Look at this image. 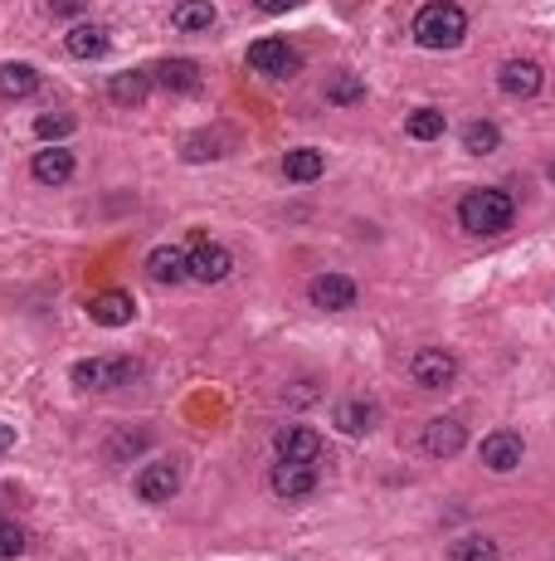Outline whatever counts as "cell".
<instances>
[{"instance_id":"1","label":"cell","mask_w":555,"mask_h":561,"mask_svg":"<svg viewBox=\"0 0 555 561\" xmlns=\"http://www.w3.org/2000/svg\"><path fill=\"white\" fill-rule=\"evenodd\" d=\"M463 39H468V10L454 5V0H429L414 15V45L434 49V55L458 49Z\"/></svg>"},{"instance_id":"30","label":"cell","mask_w":555,"mask_h":561,"mask_svg":"<svg viewBox=\"0 0 555 561\" xmlns=\"http://www.w3.org/2000/svg\"><path fill=\"white\" fill-rule=\"evenodd\" d=\"M79 10H83V0H49V15H59V20L79 15Z\"/></svg>"},{"instance_id":"2","label":"cell","mask_w":555,"mask_h":561,"mask_svg":"<svg viewBox=\"0 0 555 561\" xmlns=\"http://www.w3.org/2000/svg\"><path fill=\"white\" fill-rule=\"evenodd\" d=\"M458 220H463L468 235H502L511 230V220H517V201H511L507 191H497V186H483V191H468L463 201H458Z\"/></svg>"},{"instance_id":"16","label":"cell","mask_w":555,"mask_h":561,"mask_svg":"<svg viewBox=\"0 0 555 561\" xmlns=\"http://www.w3.org/2000/svg\"><path fill=\"white\" fill-rule=\"evenodd\" d=\"M152 74H142V69H122V74L108 79V98L118 103V108H142L146 93H152Z\"/></svg>"},{"instance_id":"5","label":"cell","mask_w":555,"mask_h":561,"mask_svg":"<svg viewBox=\"0 0 555 561\" xmlns=\"http://www.w3.org/2000/svg\"><path fill=\"white\" fill-rule=\"evenodd\" d=\"M410 377H414V386H424V391H448L458 377V361L448 357L444 347H424V351H414Z\"/></svg>"},{"instance_id":"17","label":"cell","mask_w":555,"mask_h":561,"mask_svg":"<svg viewBox=\"0 0 555 561\" xmlns=\"http://www.w3.org/2000/svg\"><path fill=\"white\" fill-rule=\"evenodd\" d=\"M88 313H93V322H102V327H128L137 303H132V294H122V288H108V294H98L88 303Z\"/></svg>"},{"instance_id":"18","label":"cell","mask_w":555,"mask_h":561,"mask_svg":"<svg viewBox=\"0 0 555 561\" xmlns=\"http://www.w3.org/2000/svg\"><path fill=\"white\" fill-rule=\"evenodd\" d=\"M152 79L161 83L166 93H195L201 88V64H195V59H161V64L152 69Z\"/></svg>"},{"instance_id":"10","label":"cell","mask_w":555,"mask_h":561,"mask_svg":"<svg viewBox=\"0 0 555 561\" xmlns=\"http://www.w3.org/2000/svg\"><path fill=\"white\" fill-rule=\"evenodd\" d=\"M274 450L278 459H292V464H312L322 454V440L312 425H282V430L274 434Z\"/></svg>"},{"instance_id":"6","label":"cell","mask_w":555,"mask_h":561,"mask_svg":"<svg viewBox=\"0 0 555 561\" xmlns=\"http://www.w3.org/2000/svg\"><path fill=\"white\" fill-rule=\"evenodd\" d=\"M181 493V459H156L137 474V498L142 503H166Z\"/></svg>"},{"instance_id":"12","label":"cell","mask_w":555,"mask_h":561,"mask_svg":"<svg viewBox=\"0 0 555 561\" xmlns=\"http://www.w3.org/2000/svg\"><path fill=\"white\" fill-rule=\"evenodd\" d=\"M497 83H502V93H507V98H536V93H541V64H536V59H507V64H502V74H497Z\"/></svg>"},{"instance_id":"22","label":"cell","mask_w":555,"mask_h":561,"mask_svg":"<svg viewBox=\"0 0 555 561\" xmlns=\"http://www.w3.org/2000/svg\"><path fill=\"white\" fill-rule=\"evenodd\" d=\"M171 25L181 29V35H201V29L215 25V5H209V0H181V5L171 10Z\"/></svg>"},{"instance_id":"13","label":"cell","mask_w":555,"mask_h":561,"mask_svg":"<svg viewBox=\"0 0 555 561\" xmlns=\"http://www.w3.org/2000/svg\"><path fill=\"white\" fill-rule=\"evenodd\" d=\"M229 268H234V254L225 244L205 240L191 249V278H201V284H219V278H229Z\"/></svg>"},{"instance_id":"11","label":"cell","mask_w":555,"mask_h":561,"mask_svg":"<svg viewBox=\"0 0 555 561\" xmlns=\"http://www.w3.org/2000/svg\"><path fill=\"white\" fill-rule=\"evenodd\" d=\"M463 444H468V425L463 420H454V415H438V420H429L424 450L434 454V459H454Z\"/></svg>"},{"instance_id":"3","label":"cell","mask_w":555,"mask_h":561,"mask_svg":"<svg viewBox=\"0 0 555 561\" xmlns=\"http://www.w3.org/2000/svg\"><path fill=\"white\" fill-rule=\"evenodd\" d=\"M137 377H142L137 357H98L73 367V386L79 391H118V386H132Z\"/></svg>"},{"instance_id":"27","label":"cell","mask_w":555,"mask_h":561,"mask_svg":"<svg viewBox=\"0 0 555 561\" xmlns=\"http://www.w3.org/2000/svg\"><path fill=\"white\" fill-rule=\"evenodd\" d=\"M327 103H337V108H355V103L365 98V83L355 79V74H337V79H327Z\"/></svg>"},{"instance_id":"33","label":"cell","mask_w":555,"mask_h":561,"mask_svg":"<svg viewBox=\"0 0 555 561\" xmlns=\"http://www.w3.org/2000/svg\"><path fill=\"white\" fill-rule=\"evenodd\" d=\"M5 450H15V430H10V425H0V454Z\"/></svg>"},{"instance_id":"9","label":"cell","mask_w":555,"mask_h":561,"mask_svg":"<svg viewBox=\"0 0 555 561\" xmlns=\"http://www.w3.org/2000/svg\"><path fill=\"white\" fill-rule=\"evenodd\" d=\"M521 459H527V444H521L517 430H492L483 440V464L492 474H511Z\"/></svg>"},{"instance_id":"34","label":"cell","mask_w":555,"mask_h":561,"mask_svg":"<svg viewBox=\"0 0 555 561\" xmlns=\"http://www.w3.org/2000/svg\"><path fill=\"white\" fill-rule=\"evenodd\" d=\"M546 176H551V181H555V162H551V171H546Z\"/></svg>"},{"instance_id":"25","label":"cell","mask_w":555,"mask_h":561,"mask_svg":"<svg viewBox=\"0 0 555 561\" xmlns=\"http://www.w3.org/2000/svg\"><path fill=\"white\" fill-rule=\"evenodd\" d=\"M497 542L483 533H468V537H458L454 547H448V561H497Z\"/></svg>"},{"instance_id":"26","label":"cell","mask_w":555,"mask_h":561,"mask_svg":"<svg viewBox=\"0 0 555 561\" xmlns=\"http://www.w3.org/2000/svg\"><path fill=\"white\" fill-rule=\"evenodd\" d=\"M463 147L473 152V157H487V152H497V147H502V128H497V122H487V118L468 122V132H463Z\"/></svg>"},{"instance_id":"23","label":"cell","mask_w":555,"mask_h":561,"mask_svg":"<svg viewBox=\"0 0 555 561\" xmlns=\"http://www.w3.org/2000/svg\"><path fill=\"white\" fill-rule=\"evenodd\" d=\"M64 49L73 59H98L102 49H108V29H98V25H73L69 35H64Z\"/></svg>"},{"instance_id":"15","label":"cell","mask_w":555,"mask_h":561,"mask_svg":"<svg viewBox=\"0 0 555 561\" xmlns=\"http://www.w3.org/2000/svg\"><path fill=\"white\" fill-rule=\"evenodd\" d=\"M35 181L39 186H64L73 181V171H79V162H73V152L69 147H45V152H35Z\"/></svg>"},{"instance_id":"29","label":"cell","mask_w":555,"mask_h":561,"mask_svg":"<svg viewBox=\"0 0 555 561\" xmlns=\"http://www.w3.org/2000/svg\"><path fill=\"white\" fill-rule=\"evenodd\" d=\"M20 552H25V527H15V523H0V561L20 557Z\"/></svg>"},{"instance_id":"32","label":"cell","mask_w":555,"mask_h":561,"mask_svg":"<svg viewBox=\"0 0 555 561\" xmlns=\"http://www.w3.org/2000/svg\"><path fill=\"white\" fill-rule=\"evenodd\" d=\"M312 396H317V391H312V386H307V381H302V391H298V386H292V391H288V401H292V405H307Z\"/></svg>"},{"instance_id":"20","label":"cell","mask_w":555,"mask_h":561,"mask_svg":"<svg viewBox=\"0 0 555 561\" xmlns=\"http://www.w3.org/2000/svg\"><path fill=\"white\" fill-rule=\"evenodd\" d=\"M381 425V410L371 401H341L337 405V430L341 434H371Z\"/></svg>"},{"instance_id":"31","label":"cell","mask_w":555,"mask_h":561,"mask_svg":"<svg viewBox=\"0 0 555 561\" xmlns=\"http://www.w3.org/2000/svg\"><path fill=\"white\" fill-rule=\"evenodd\" d=\"M258 10H268V15H282V10H298L302 0H254Z\"/></svg>"},{"instance_id":"24","label":"cell","mask_w":555,"mask_h":561,"mask_svg":"<svg viewBox=\"0 0 555 561\" xmlns=\"http://www.w3.org/2000/svg\"><path fill=\"white\" fill-rule=\"evenodd\" d=\"M405 132H410L414 142H434V138H444L448 132V118L438 108H414L410 118H405Z\"/></svg>"},{"instance_id":"19","label":"cell","mask_w":555,"mask_h":561,"mask_svg":"<svg viewBox=\"0 0 555 561\" xmlns=\"http://www.w3.org/2000/svg\"><path fill=\"white\" fill-rule=\"evenodd\" d=\"M39 88V74L29 64H0V103H25Z\"/></svg>"},{"instance_id":"14","label":"cell","mask_w":555,"mask_h":561,"mask_svg":"<svg viewBox=\"0 0 555 561\" xmlns=\"http://www.w3.org/2000/svg\"><path fill=\"white\" fill-rule=\"evenodd\" d=\"M146 274H152L156 284H181V278L191 274V254H181V244H156L152 254H146Z\"/></svg>"},{"instance_id":"8","label":"cell","mask_w":555,"mask_h":561,"mask_svg":"<svg viewBox=\"0 0 555 561\" xmlns=\"http://www.w3.org/2000/svg\"><path fill=\"white\" fill-rule=\"evenodd\" d=\"M312 308H322V313H341V308H355V278L347 274H317L307 288Z\"/></svg>"},{"instance_id":"21","label":"cell","mask_w":555,"mask_h":561,"mask_svg":"<svg viewBox=\"0 0 555 561\" xmlns=\"http://www.w3.org/2000/svg\"><path fill=\"white\" fill-rule=\"evenodd\" d=\"M322 171H327V162H322V152H312V147H298V152H288V157H282V176H288V181H298V186L322 181Z\"/></svg>"},{"instance_id":"4","label":"cell","mask_w":555,"mask_h":561,"mask_svg":"<svg viewBox=\"0 0 555 561\" xmlns=\"http://www.w3.org/2000/svg\"><path fill=\"white\" fill-rule=\"evenodd\" d=\"M249 69H258V74H268V79H292L302 69V59L288 39L268 35V39H258V45H249Z\"/></svg>"},{"instance_id":"28","label":"cell","mask_w":555,"mask_h":561,"mask_svg":"<svg viewBox=\"0 0 555 561\" xmlns=\"http://www.w3.org/2000/svg\"><path fill=\"white\" fill-rule=\"evenodd\" d=\"M35 132L45 142H64L73 132V112H45V118H35Z\"/></svg>"},{"instance_id":"7","label":"cell","mask_w":555,"mask_h":561,"mask_svg":"<svg viewBox=\"0 0 555 561\" xmlns=\"http://www.w3.org/2000/svg\"><path fill=\"white\" fill-rule=\"evenodd\" d=\"M274 493L282 498V503H298V498H312L317 493V469L312 464H292V459H278L274 464Z\"/></svg>"}]
</instances>
